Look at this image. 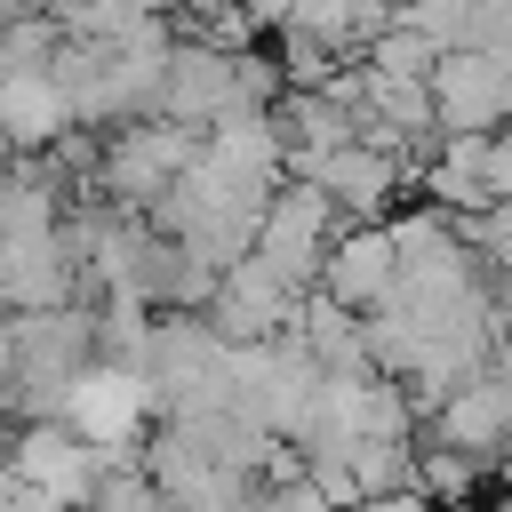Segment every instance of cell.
<instances>
[{"label":"cell","instance_id":"cell-1","mask_svg":"<svg viewBox=\"0 0 512 512\" xmlns=\"http://www.w3.org/2000/svg\"><path fill=\"white\" fill-rule=\"evenodd\" d=\"M408 280V248H400V224H352L336 232L328 264H320V296L352 304V312H384Z\"/></svg>","mask_w":512,"mask_h":512},{"label":"cell","instance_id":"cell-2","mask_svg":"<svg viewBox=\"0 0 512 512\" xmlns=\"http://www.w3.org/2000/svg\"><path fill=\"white\" fill-rule=\"evenodd\" d=\"M152 400H160V384H152L144 368H112V360H96V368L72 376V392H64L56 416H64L88 448H120V440H136V424H144Z\"/></svg>","mask_w":512,"mask_h":512},{"label":"cell","instance_id":"cell-3","mask_svg":"<svg viewBox=\"0 0 512 512\" xmlns=\"http://www.w3.org/2000/svg\"><path fill=\"white\" fill-rule=\"evenodd\" d=\"M296 296H304V288H296V280H280L264 256H240V264L216 280V296H208V328H216L224 344H248V336L264 344L280 320H304V304H296Z\"/></svg>","mask_w":512,"mask_h":512},{"label":"cell","instance_id":"cell-4","mask_svg":"<svg viewBox=\"0 0 512 512\" xmlns=\"http://www.w3.org/2000/svg\"><path fill=\"white\" fill-rule=\"evenodd\" d=\"M16 480L72 512V504L96 496V448H88L64 416H56V424H32V440H24V456H16Z\"/></svg>","mask_w":512,"mask_h":512},{"label":"cell","instance_id":"cell-5","mask_svg":"<svg viewBox=\"0 0 512 512\" xmlns=\"http://www.w3.org/2000/svg\"><path fill=\"white\" fill-rule=\"evenodd\" d=\"M440 432L448 448H472V456H496L512 440V376H472L440 400Z\"/></svg>","mask_w":512,"mask_h":512},{"label":"cell","instance_id":"cell-6","mask_svg":"<svg viewBox=\"0 0 512 512\" xmlns=\"http://www.w3.org/2000/svg\"><path fill=\"white\" fill-rule=\"evenodd\" d=\"M312 184L336 200V208H352V216H376L384 200H392V184H400V168H392V152L376 144V136H360V144H344V152H328L320 168H312Z\"/></svg>","mask_w":512,"mask_h":512},{"label":"cell","instance_id":"cell-7","mask_svg":"<svg viewBox=\"0 0 512 512\" xmlns=\"http://www.w3.org/2000/svg\"><path fill=\"white\" fill-rule=\"evenodd\" d=\"M72 88L56 72H16L8 80V120H16V144H48L56 128H72Z\"/></svg>","mask_w":512,"mask_h":512},{"label":"cell","instance_id":"cell-8","mask_svg":"<svg viewBox=\"0 0 512 512\" xmlns=\"http://www.w3.org/2000/svg\"><path fill=\"white\" fill-rule=\"evenodd\" d=\"M96 512H176V496L160 480H104L96 488Z\"/></svg>","mask_w":512,"mask_h":512},{"label":"cell","instance_id":"cell-9","mask_svg":"<svg viewBox=\"0 0 512 512\" xmlns=\"http://www.w3.org/2000/svg\"><path fill=\"white\" fill-rule=\"evenodd\" d=\"M488 176H496V200H512V128L488 136Z\"/></svg>","mask_w":512,"mask_h":512},{"label":"cell","instance_id":"cell-10","mask_svg":"<svg viewBox=\"0 0 512 512\" xmlns=\"http://www.w3.org/2000/svg\"><path fill=\"white\" fill-rule=\"evenodd\" d=\"M344 512H424V496H360V504H344Z\"/></svg>","mask_w":512,"mask_h":512},{"label":"cell","instance_id":"cell-11","mask_svg":"<svg viewBox=\"0 0 512 512\" xmlns=\"http://www.w3.org/2000/svg\"><path fill=\"white\" fill-rule=\"evenodd\" d=\"M504 376H512V352H504Z\"/></svg>","mask_w":512,"mask_h":512}]
</instances>
